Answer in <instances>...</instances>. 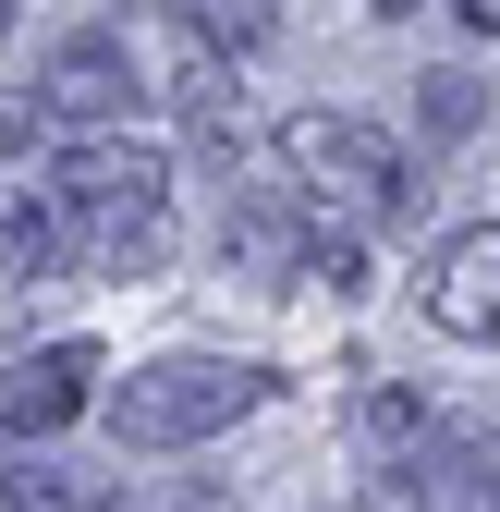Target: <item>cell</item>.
Masks as SVG:
<instances>
[{
	"label": "cell",
	"mask_w": 500,
	"mask_h": 512,
	"mask_svg": "<svg viewBox=\"0 0 500 512\" xmlns=\"http://www.w3.org/2000/svg\"><path fill=\"white\" fill-rule=\"evenodd\" d=\"M49 208L74 220V256L110 281H135L171 256V159L159 147H122V135H86L74 159L49 171Z\"/></svg>",
	"instance_id": "6da1fadb"
},
{
	"label": "cell",
	"mask_w": 500,
	"mask_h": 512,
	"mask_svg": "<svg viewBox=\"0 0 500 512\" xmlns=\"http://www.w3.org/2000/svg\"><path fill=\"white\" fill-rule=\"evenodd\" d=\"M281 171H293V196L330 232H391L415 208V159L379 135V122H354V110H293L281 122Z\"/></svg>",
	"instance_id": "7a4b0ae2"
},
{
	"label": "cell",
	"mask_w": 500,
	"mask_h": 512,
	"mask_svg": "<svg viewBox=\"0 0 500 512\" xmlns=\"http://www.w3.org/2000/svg\"><path fill=\"white\" fill-rule=\"evenodd\" d=\"M281 391V366H244V354H159L110 391V439L122 452H196V439L244 427Z\"/></svg>",
	"instance_id": "3957f363"
},
{
	"label": "cell",
	"mask_w": 500,
	"mask_h": 512,
	"mask_svg": "<svg viewBox=\"0 0 500 512\" xmlns=\"http://www.w3.org/2000/svg\"><path fill=\"white\" fill-rule=\"evenodd\" d=\"M379 488L391 512H500V427H427Z\"/></svg>",
	"instance_id": "277c9868"
},
{
	"label": "cell",
	"mask_w": 500,
	"mask_h": 512,
	"mask_svg": "<svg viewBox=\"0 0 500 512\" xmlns=\"http://www.w3.org/2000/svg\"><path fill=\"white\" fill-rule=\"evenodd\" d=\"M37 110H49V122H86V135H110V122L135 110V37H110V25L61 37V49L37 61Z\"/></svg>",
	"instance_id": "5b68a950"
},
{
	"label": "cell",
	"mask_w": 500,
	"mask_h": 512,
	"mask_svg": "<svg viewBox=\"0 0 500 512\" xmlns=\"http://www.w3.org/2000/svg\"><path fill=\"white\" fill-rule=\"evenodd\" d=\"M318 244H330V220L305 208L293 183H257V196L232 208V269H244V281H281V293L318 281Z\"/></svg>",
	"instance_id": "8992f818"
},
{
	"label": "cell",
	"mask_w": 500,
	"mask_h": 512,
	"mask_svg": "<svg viewBox=\"0 0 500 512\" xmlns=\"http://www.w3.org/2000/svg\"><path fill=\"white\" fill-rule=\"evenodd\" d=\"M98 403V354L86 342H49V354H13L0 366V439H49Z\"/></svg>",
	"instance_id": "52a82bcc"
},
{
	"label": "cell",
	"mask_w": 500,
	"mask_h": 512,
	"mask_svg": "<svg viewBox=\"0 0 500 512\" xmlns=\"http://www.w3.org/2000/svg\"><path fill=\"white\" fill-rule=\"evenodd\" d=\"M427 317H440L452 342L500 354V220H476V232H452L440 256H427Z\"/></svg>",
	"instance_id": "ba28073f"
},
{
	"label": "cell",
	"mask_w": 500,
	"mask_h": 512,
	"mask_svg": "<svg viewBox=\"0 0 500 512\" xmlns=\"http://www.w3.org/2000/svg\"><path fill=\"white\" fill-rule=\"evenodd\" d=\"M159 110L183 122V135H232V110H244V86H232V61L196 37V25H159Z\"/></svg>",
	"instance_id": "9c48e42d"
},
{
	"label": "cell",
	"mask_w": 500,
	"mask_h": 512,
	"mask_svg": "<svg viewBox=\"0 0 500 512\" xmlns=\"http://www.w3.org/2000/svg\"><path fill=\"white\" fill-rule=\"evenodd\" d=\"M415 439H427V403L403 391V378H366V391H354V452L391 476V464L415 452Z\"/></svg>",
	"instance_id": "30bf717a"
},
{
	"label": "cell",
	"mask_w": 500,
	"mask_h": 512,
	"mask_svg": "<svg viewBox=\"0 0 500 512\" xmlns=\"http://www.w3.org/2000/svg\"><path fill=\"white\" fill-rule=\"evenodd\" d=\"M0 269H13V281H49V269H74V220H61L49 196H25L13 220H0Z\"/></svg>",
	"instance_id": "8fae6325"
},
{
	"label": "cell",
	"mask_w": 500,
	"mask_h": 512,
	"mask_svg": "<svg viewBox=\"0 0 500 512\" xmlns=\"http://www.w3.org/2000/svg\"><path fill=\"white\" fill-rule=\"evenodd\" d=\"M0 512H98V488L74 464H49V452H13L0 464Z\"/></svg>",
	"instance_id": "7c38bea8"
},
{
	"label": "cell",
	"mask_w": 500,
	"mask_h": 512,
	"mask_svg": "<svg viewBox=\"0 0 500 512\" xmlns=\"http://www.w3.org/2000/svg\"><path fill=\"white\" fill-rule=\"evenodd\" d=\"M183 25H196V37H208V49L232 61V49H257V37H269L281 13H269V0H183Z\"/></svg>",
	"instance_id": "4fadbf2b"
},
{
	"label": "cell",
	"mask_w": 500,
	"mask_h": 512,
	"mask_svg": "<svg viewBox=\"0 0 500 512\" xmlns=\"http://www.w3.org/2000/svg\"><path fill=\"white\" fill-rule=\"evenodd\" d=\"M415 122H427V135H476V122H488V86L476 74H427L415 86Z\"/></svg>",
	"instance_id": "5bb4252c"
},
{
	"label": "cell",
	"mask_w": 500,
	"mask_h": 512,
	"mask_svg": "<svg viewBox=\"0 0 500 512\" xmlns=\"http://www.w3.org/2000/svg\"><path fill=\"white\" fill-rule=\"evenodd\" d=\"M122 512H232V488H208V476H147Z\"/></svg>",
	"instance_id": "9a60e30c"
},
{
	"label": "cell",
	"mask_w": 500,
	"mask_h": 512,
	"mask_svg": "<svg viewBox=\"0 0 500 512\" xmlns=\"http://www.w3.org/2000/svg\"><path fill=\"white\" fill-rule=\"evenodd\" d=\"M452 13H464V25H500V0H452Z\"/></svg>",
	"instance_id": "2e32d148"
},
{
	"label": "cell",
	"mask_w": 500,
	"mask_h": 512,
	"mask_svg": "<svg viewBox=\"0 0 500 512\" xmlns=\"http://www.w3.org/2000/svg\"><path fill=\"white\" fill-rule=\"evenodd\" d=\"M0 37H13V0H0Z\"/></svg>",
	"instance_id": "e0dca14e"
}]
</instances>
